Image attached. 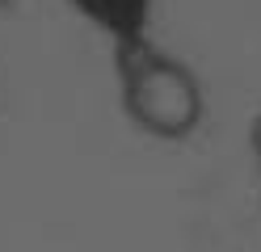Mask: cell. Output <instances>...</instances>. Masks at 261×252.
I'll list each match as a JSON object with an SVG mask.
<instances>
[{
	"label": "cell",
	"instance_id": "1",
	"mask_svg": "<svg viewBox=\"0 0 261 252\" xmlns=\"http://www.w3.org/2000/svg\"><path fill=\"white\" fill-rule=\"evenodd\" d=\"M118 76H122L126 118L139 130H148L152 139H186L202 122L206 97L198 76L165 50H152L143 38L122 46Z\"/></svg>",
	"mask_w": 261,
	"mask_h": 252
},
{
	"label": "cell",
	"instance_id": "2",
	"mask_svg": "<svg viewBox=\"0 0 261 252\" xmlns=\"http://www.w3.org/2000/svg\"><path fill=\"white\" fill-rule=\"evenodd\" d=\"M72 5L85 13L89 21H97L106 34H114L118 46H126V42L143 38V21H148L152 0H72Z\"/></svg>",
	"mask_w": 261,
	"mask_h": 252
}]
</instances>
